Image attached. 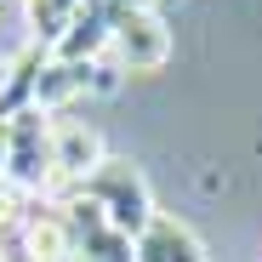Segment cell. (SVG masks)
<instances>
[{
  "label": "cell",
  "mask_w": 262,
  "mask_h": 262,
  "mask_svg": "<svg viewBox=\"0 0 262 262\" xmlns=\"http://www.w3.org/2000/svg\"><path fill=\"white\" fill-rule=\"evenodd\" d=\"M6 74H12V57H0V92H6Z\"/></svg>",
  "instance_id": "7c38bea8"
},
{
  "label": "cell",
  "mask_w": 262,
  "mask_h": 262,
  "mask_svg": "<svg viewBox=\"0 0 262 262\" xmlns=\"http://www.w3.org/2000/svg\"><path fill=\"white\" fill-rule=\"evenodd\" d=\"M108 57L120 63V74H160L171 63V29L154 6H131V12H114V29H108Z\"/></svg>",
  "instance_id": "3957f363"
},
{
  "label": "cell",
  "mask_w": 262,
  "mask_h": 262,
  "mask_svg": "<svg viewBox=\"0 0 262 262\" xmlns=\"http://www.w3.org/2000/svg\"><path fill=\"white\" fill-rule=\"evenodd\" d=\"M137 262H205V245L188 223H177V216H154V223L137 234Z\"/></svg>",
  "instance_id": "8992f818"
},
{
  "label": "cell",
  "mask_w": 262,
  "mask_h": 262,
  "mask_svg": "<svg viewBox=\"0 0 262 262\" xmlns=\"http://www.w3.org/2000/svg\"><path fill=\"white\" fill-rule=\"evenodd\" d=\"M85 194L103 205L108 228H120L131 245H137V234L160 216V211H154V194H148V177H143L131 160H114V154L103 160V171H97V177L85 183Z\"/></svg>",
  "instance_id": "7a4b0ae2"
},
{
  "label": "cell",
  "mask_w": 262,
  "mask_h": 262,
  "mask_svg": "<svg viewBox=\"0 0 262 262\" xmlns=\"http://www.w3.org/2000/svg\"><path fill=\"white\" fill-rule=\"evenodd\" d=\"M6 143H12V131H6V120H0V183H6Z\"/></svg>",
  "instance_id": "30bf717a"
},
{
  "label": "cell",
  "mask_w": 262,
  "mask_h": 262,
  "mask_svg": "<svg viewBox=\"0 0 262 262\" xmlns=\"http://www.w3.org/2000/svg\"><path fill=\"white\" fill-rule=\"evenodd\" d=\"M23 251L29 262H74V239H69V223L52 200H34L29 216H23Z\"/></svg>",
  "instance_id": "5b68a950"
},
{
  "label": "cell",
  "mask_w": 262,
  "mask_h": 262,
  "mask_svg": "<svg viewBox=\"0 0 262 262\" xmlns=\"http://www.w3.org/2000/svg\"><path fill=\"white\" fill-rule=\"evenodd\" d=\"M0 262H6V251H0Z\"/></svg>",
  "instance_id": "4fadbf2b"
},
{
  "label": "cell",
  "mask_w": 262,
  "mask_h": 262,
  "mask_svg": "<svg viewBox=\"0 0 262 262\" xmlns=\"http://www.w3.org/2000/svg\"><path fill=\"white\" fill-rule=\"evenodd\" d=\"M114 12H131V6H148V0H108Z\"/></svg>",
  "instance_id": "8fae6325"
},
{
  "label": "cell",
  "mask_w": 262,
  "mask_h": 262,
  "mask_svg": "<svg viewBox=\"0 0 262 262\" xmlns=\"http://www.w3.org/2000/svg\"><path fill=\"white\" fill-rule=\"evenodd\" d=\"M52 63V46H40V40H29V46L12 57V74H6V92H0V120H12L23 108H34V92H40V69Z\"/></svg>",
  "instance_id": "52a82bcc"
},
{
  "label": "cell",
  "mask_w": 262,
  "mask_h": 262,
  "mask_svg": "<svg viewBox=\"0 0 262 262\" xmlns=\"http://www.w3.org/2000/svg\"><path fill=\"white\" fill-rule=\"evenodd\" d=\"M74 239V262H137V245H131L120 228H85V234H69Z\"/></svg>",
  "instance_id": "ba28073f"
},
{
  "label": "cell",
  "mask_w": 262,
  "mask_h": 262,
  "mask_svg": "<svg viewBox=\"0 0 262 262\" xmlns=\"http://www.w3.org/2000/svg\"><path fill=\"white\" fill-rule=\"evenodd\" d=\"M80 0H23V17H29V40H40V46H57L69 17H74Z\"/></svg>",
  "instance_id": "9c48e42d"
},
{
  "label": "cell",
  "mask_w": 262,
  "mask_h": 262,
  "mask_svg": "<svg viewBox=\"0 0 262 262\" xmlns=\"http://www.w3.org/2000/svg\"><path fill=\"white\" fill-rule=\"evenodd\" d=\"M6 131H12V143H6V183H17L34 200H46V188H52V114L23 108V114L6 120Z\"/></svg>",
  "instance_id": "277c9868"
},
{
  "label": "cell",
  "mask_w": 262,
  "mask_h": 262,
  "mask_svg": "<svg viewBox=\"0 0 262 262\" xmlns=\"http://www.w3.org/2000/svg\"><path fill=\"white\" fill-rule=\"evenodd\" d=\"M103 160H108V148L97 137V125L52 114V188H46V200L63 205L69 194H85V183L103 171Z\"/></svg>",
  "instance_id": "6da1fadb"
}]
</instances>
